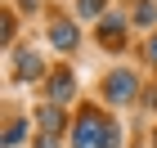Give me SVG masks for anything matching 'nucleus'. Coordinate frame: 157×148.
<instances>
[{
    "label": "nucleus",
    "instance_id": "nucleus-1",
    "mask_svg": "<svg viewBox=\"0 0 157 148\" xmlns=\"http://www.w3.org/2000/svg\"><path fill=\"white\" fill-rule=\"evenodd\" d=\"M108 117H99L94 108L90 112H81V121H76V135H72V144L76 148H108Z\"/></svg>",
    "mask_w": 157,
    "mask_h": 148
},
{
    "label": "nucleus",
    "instance_id": "nucleus-2",
    "mask_svg": "<svg viewBox=\"0 0 157 148\" xmlns=\"http://www.w3.org/2000/svg\"><path fill=\"white\" fill-rule=\"evenodd\" d=\"M103 94H108V103H130L135 99V72H112L103 81Z\"/></svg>",
    "mask_w": 157,
    "mask_h": 148
},
{
    "label": "nucleus",
    "instance_id": "nucleus-3",
    "mask_svg": "<svg viewBox=\"0 0 157 148\" xmlns=\"http://www.w3.org/2000/svg\"><path fill=\"white\" fill-rule=\"evenodd\" d=\"M99 45H108V49L126 45V18H121V13H103V23H99Z\"/></svg>",
    "mask_w": 157,
    "mask_h": 148
},
{
    "label": "nucleus",
    "instance_id": "nucleus-4",
    "mask_svg": "<svg viewBox=\"0 0 157 148\" xmlns=\"http://www.w3.org/2000/svg\"><path fill=\"white\" fill-rule=\"evenodd\" d=\"M72 94H76V76L67 72V67H59V72L49 76V99H54V103H67Z\"/></svg>",
    "mask_w": 157,
    "mask_h": 148
},
{
    "label": "nucleus",
    "instance_id": "nucleus-5",
    "mask_svg": "<svg viewBox=\"0 0 157 148\" xmlns=\"http://www.w3.org/2000/svg\"><path fill=\"white\" fill-rule=\"evenodd\" d=\"M40 72H45V63H40V54L23 49V54H18V63H13V76H18V81H36Z\"/></svg>",
    "mask_w": 157,
    "mask_h": 148
},
{
    "label": "nucleus",
    "instance_id": "nucleus-6",
    "mask_svg": "<svg viewBox=\"0 0 157 148\" xmlns=\"http://www.w3.org/2000/svg\"><path fill=\"white\" fill-rule=\"evenodd\" d=\"M49 40H54V45L59 49H76V23H49Z\"/></svg>",
    "mask_w": 157,
    "mask_h": 148
},
{
    "label": "nucleus",
    "instance_id": "nucleus-7",
    "mask_svg": "<svg viewBox=\"0 0 157 148\" xmlns=\"http://www.w3.org/2000/svg\"><path fill=\"white\" fill-rule=\"evenodd\" d=\"M36 121H40V130H45V135H59V130H63V112H59V103H45V108L36 112Z\"/></svg>",
    "mask_w": 157,
    "mask_h": 148
},
{
    "label": "nucleus",
    "instance_id": "nucleus-8",
    "mask_svg": "<svg viewBox=\"0 0 157 148\" xmlns=\"http://www.w3.org/2000/svg\"><path fill=\"white\" fill-rule=\"evenodd\" d=\"M130 18H135V23H139V27H153V18H157V9H153V0H139Z\"/></svg>",
    "mask_w": 157,
    "mask_h": 148
},
{
    "label": "nucleus",
    "instance_id": "nucleus-9",
    "mask_svg": "<svg viewBox=\"0 0 157 148\" xmlns=\"http://www.w3.org/2000/svg\"><path fill=\"white\" fill-rule=\"evenodd\" d=\"M76 13L81 18H99L103 13V0H76Z\"/></svg>",
    "mask_w": 157,
    "mask_h": 148
},
{
    "label": "nucleus",
    "instance_id": "nucleus-10",
    "mask_svg": "<svg viewBox=\"0 0 157 148\" xmlns=\"http://www.w3.org/2000/svg\"><path fill=\"white\" fill-rule=\"evenodd\" d=\"M18 139H23V121H13V126H9V130H5V144H9V148H13V144H18Z\"/></svg>",
    "mask_w": 157,
    "mask_h": 148
},
{
    "label": "nucleus",
    "instance_id": "nucleus-11",
    "mask_svg": "<svg viewBox=\"0 0 157 148\" xmlns=\"http://www.w3.org/2000/svg\"><path fill=\"white\" fill-rule=\"evenodd\" d=\"M148 63H153V67H157V36L148 40Z\"/></svg>",
    "mask_w": 157,
    "mask_h": 148
},
{
    "label": "nucleus",
    "instance_id": "nucleus-12",
    "mask_svg": "<svg viewBox=\"0 0 157 148\" xmlns=\"http://www.w3.org/2000/svg\"><path fill=\"white\" fill-rule=\"evenodd\" d=\"M40 148H59V144H54V135H45V139H40Z\"/></svg>",
    "mask_w": 157,
    "mask_h": 148
},
{
    "label": "nucleus",
    "instance_id": "nucleus-13",
    "mask_svg": "<svg viewBox=\"0 0 157 148\" xmlns=\"http://www.w3.org/2000/svg\"><path fill=\"white\" fill-rule=\"evenodd\" d=\"M153 144H157V135H153Z\"/></svg>",
    "mask_w": 157,
    "mask_h": 148
}]
</instances>
